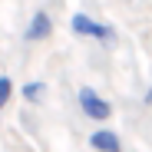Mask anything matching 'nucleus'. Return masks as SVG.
I'll list each match as a JSON object with an SVG mask.
<instances>
[{"mask_svg": "<svg viewBox=\"0 0 152 152\" xmlns=\"http://www.w3.org/2000/svg\"><path fill=\"white\" fill-rule=\"evenodd\" d=\"M50 33H53V20H50L46 10H37L30 27H27V40L30 43H40V40H50Z\"/></svg>", "mask_w": 152, "mask_h": 152, "instance_id": "3", "label": "nucleus"}, {"mask_svg": "<svg viewBox=\"0 0 152 152\" xmlns=\"http://www.w3.org/2000/svg\"><path fill=\"white\" fill-rule=\"evenodd\" d=\"M73 33H80V37H93V40H109V37H113L109 27L93 23L86 13H76V17H73Z\"/></svg>", "mask_w": 152, "mask_h": 152, "instance_id": "2", "label": "nucleus"}, {"mask_svg": "<svg viewBox=\"0 0 152 152\" xmlns=\"http://www.w3.org/2000/svg\"><path fill=\"white\" fill-rule=\"evenodd\" d=\"M89 145H93L96 152H122L119 136H116V132H109V129H99V132H93V136H89Z\"/></svg>", "mask_w": 152, "mask_h": 152, "instance_id": "4", "label": "nucleus"}, {"mask_svg": "<svg viewBox=\"0 0 152 152\" xmlns=\"http://www.w3.org/2000/svg\"><path fill=\"white\" fill-rule=\"evenodd\" d=\"M10 96H13V83L7 80V76H0V109L10 103Z\"/></svg>", "mask_w": 152, "mask_h": 152, "instance_id": "6", "label": "nucleus"}, {"mask_svg": "<svg viewBox=\"0 0 152 152\" xmlns=\"http://www.w3.org/2000/svg\"><path fill=\"white\" fill-rule=\"evenodd\" d=\"M43 93H46L43 83H27V86H23V99H27V103H37V99H43Z\"/></svg>", "mask_w": 152, "mask_h": 152, "instance_id": "5", "label": "nucleus"}, {"mask_svg": "<svg viewBox=\"0 0 152 152\" xmlns=\"http://www.w3.org/2000/svg\"><path fill=\"white\" fill-rule=\"evenodd\" d=\"M145 103H152V89H149V93H145Z\"/></svg>", "mask_w": 152, "mask_h": 152, "instance_id": "7", "label": "nucleus"}, {"mask_svg": "<svg viewBox=\"0 0 152 152\" xmlns=\"http://www.w3.org/2000/svg\"><path fill=\"white\" fill-rule=\"evenodd\" d=\"M80 109H83L89 119H96V122H106V119L113 116V106H109L99 93H93L89 86H83V89H80Z\"/></svg>", "mask_w": 152, "mask_h": 152, "instance_id": "1", "label": "nucleus"}]
</instances>
